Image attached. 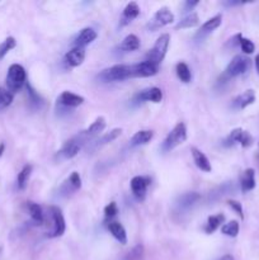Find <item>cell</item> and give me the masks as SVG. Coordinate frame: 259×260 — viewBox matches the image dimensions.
<instances>
[{
	"instance_id": "obj_22",
	"label": "cell",
	"mask_w": 259,
	"mask_h": 260,
	"mask_svg": "<svg viewBox=\"0 0 259 260\" xmlns=\"http://www.w3.org/2000/svg\"><path fill=\"white\" fill-rule=\"evenodd\" d=\"M154 137V132L151 129H140V131L135 132L134 136L130 140V145L132 147L135 146H142V145H147Z\"/></svg>"
},
{
	"instance_id": "obj_15",
	"label": "cell",
	"mask_w": 259,
	"mask_h": 260,
	"mask_svg": "<svg viewBox=\"0 0 259 260\" xmlns=\"http://www.w3.org/2000/svg\"><path fill=\"white\" fill-rule=\"evenodd\" d=\"M57 103L65 108H76L84 103V98L81 95L73 93V91L65 90L58 95Z\"/></svg>"
},
{
	"instance_id": "obj_30",
	"label": "cell",
	"mask_w": 259,
	"mask_h": 260,
	"mask_svg": "<svg viewBox=\"0 0 259 260\" xmlns=\"http://www.w3.org/2000/svg\"><path fill=\"white\" fill-rule=\"evenodd\" d=\"M27 208H28V212H29L30 218L33 220V222H35L36 225H42L43 223L42 207L35 202H28Z\"/></svg>"
},
{
	"instance_id": "obj_11",
	"label": "cell",
	"mask_w": 259,
	"mask_h": 260,
	"mask_svg": "<svg viewBox=\"0 0 259 260\" xmlns=\"http://www.w3.org/2000/svg\"><path fill=\"white\" fill-rule=\"evenodd\" d=\"M159 68L152 65L149 61H141L131 65V74L132 78H150V76L156 75Z\"/></svg>"
},
{
	"instance_id": "obj_5",
	"label": "cell",
	"mask_w": 259,
	"mask_h": 260,
	"mask_svg": "<svg viewBox=\"0 0 259 260\" xmlns=\"http://www.w3.org/2000/svg\"><path fill=\"white\" fill-rule=\"evenodd\" d=\"M251 68V61L250 58L245 57V56L236 55L234 56L233 60L229 62L226 66L225 71H223V78L226 79H233L236 76H240L245 74L246 71L250 70Z\"/></svg>"
},
{
	"instance_id": "obj_17",
	"label": "cell",
	"mask_w": 259,
	"mask_h": 260,
	"mask_svg": "<svg viewBox=\"0 0 259 260\" xmlns=\"http://www.w3.org/2000/svg\"><path fill=\"white\" fill-rule=\"evenodd\" d=\"M85 60V50L80 47H73L70 51H68L65 55V63L70 68H78Z\"/></svg>"
},
{
	"instance_id": "obj_20",
	"label": "cell",
	"mask_w": 259,
	"mask_h": 260,
	"mask_svg": "<svg viewBox=\"0 0 259 260\" xmlns=\"http://www.w3.org/2000/svg\"><path fill=\"white\" fill-rule=\"evenodd\" d=\"M140 15V7L136 2H131L124 7L122 17L119 19V25L124 27V25L130 24L134 19H136Z\"/></svg>"
},
{
	"instance_id": "obj_41",
	"label": "cell",
	"mask_w": 259,
	"mask_h": 260,
	"mask_svg": "<svg viewBox=\"0 0 259 260\" xmlns=\"http://www.w3.org/2000/svg\"><path fill=\"white\" fill-rule=\"evenodd\" d=\"M218 260H234V256L230 255V254H226V255L221 256V258Z\"/></svg>"
},
{
	"instance_id": "obj_38",
	"label": "cell",
	"mask_w": 259,
	"mask_h": 260,
	"mask_svg": "<svg viewBox=\"0 0 259 260\" xmlns=\"http://www.w3.org/2000/svg\"><path fill=\"white\" fill-rule=\"evenodd\" d=\"M228 205L240 216V218H244V211H243V206H241L240 202L238 201H234V200H229L228 201Z\"/></svg>"
},
{
	"instance_id": "obj_7",
	"label": "cell",
	"mask_w": 259,
	"mask_h": 260,
	"mask_svg": "<svg viewBox=\"0 0 259 260\" xmlns=\"http://www.w3.org/2000/svg\"><path fill=\"white\" fill-rule=\"evenodd\" d=\"M50 215L51 220H52V229H51L50 233L47 234V238L55 239L60 238V236L63 235L66 230V223L65 218H63L62 211L60 210L56 206H51L50 207Z\"/></svg>"
},
{
	"instance_id": "obj_6",
	"label": "cell",
	"mask_w": 259,
	"mask_h": 260,
	"mask_svg": "<svg viewBox=\"0 0 259 260\" xmlns=\"http://www.w3.org/2000/svg\"><path fill=\"white\" fill-rule=\"evenodd\" d=\"M175 20L174 14L168 9L167 7H163L160 9H157L155 12V14L152 15V18L150 19V22L147 23V29L151 30V32H155L159 28L165 27V25L172 24Z\"/></svg>"
},
{
	"instance_id": "obj_27",
	"label": "cell",
	"mask_w": 259,
	"mask_h": 260,
	"mask_svg": "<svg viewBox=\"0 0 259 260\" xmlns=\"http://www.w3.org/2000/svg\"><path fill=\"white\" fill-rule=\"evenodd\" d=\"M200 24V17L196 12H190L183 18L182 20L175 24V29H184V28H193Z\"/></svg>"
},
{
	"instance_id": "obj_1",
	"label": "cell",
	"mask_w": 259,
	"mask_h": 260,
	"mask_svg": "<svg viewBox=\"0 0 259 260\" xmlns=\"http://www.w3.org/2000/svg\"><path fill=\"white\" fill-rule=\"evenodd\" d=\"M170 43V35L169 33H164V35L160 36L156 40V42L154 43L151 50L146 53V57L145 61H149L152 65L157 66L159 68L160 63L163 62V60L165 58L168 52V48H169Z\"/></svg>"
},
{
	"instance_id": "obj_29",
	"label": "cell",
	"mask_w": 259,
	"mask_h": 260,
	"mask_svg": "<svg viewBox=\"0 0 259 260\" xmlns=\"http://www.w3.org/2000/svg\"><path fill=\"white\" fill-rule=\"evenodd\" d=\"M32 165L27 164L23 167V169L20 170L19 174L17 177V185H18V189L20 190H24L28 185V180H29L30 174H32Z\"/></svg>"
},
{
	"instance_id": "obj_31",
	"label": "cell",
	"mask_w": 259,
	"mask_h": 260,
	"mask_svg": "<svg viewBox=\"0 0 259 260\" xmlns=\"http://www.w3.org/2000/svg\"><path fill=\"white\" fill-rule=\"evenodd\" d=\"M175 73H177L178 79L182 83L188 84L192 80V73H190V69L188 68L185 62H178L177 66H175Z\"/></svg>"
},
{
	"instance_id": "obj_32",
	"label": "cell",
	"mask_w": 259,
	"mask_h": 260,
	"mask_svg": "<svg viewBox=\"0 0 259 260\" xmlns=\"http://www.w3.org/2000/svg\"><path fill=\"white\" fill-rule=\"evenodd\" d=\"M239 230H240L239 222L238 221H234V220L221 226V234L229 236V238H236L239 234Z\"/></svg>"
},
{
	"instance_id": "obj_28",
	"label": "cell",
	"mask_w": 259,
	"mask_h": 260,
	"mask_svg": "<svg viewBox=\"0 0 259 260\" xmlns=\"http://www.w3.org/2000/svg\"><path fill=\"white\" fill-rule=\"evenodd\" d=\"M223 221H225V216H223L222 213L210 216V217L207 218V222H206L205 233L207 234V235H211V234H213L216 230H217L218 228H220L221 223H222Z\"/></svg>"
},
{
	"instance_id": "obj_14",
	"label": "cell",
	"mask_w": 259,
	"mask_h": 260,
	"mask_svg": "<svg viewBox=\"0 0 259 260\" xmlns=\"http://www.w3.org/2000/svg\"><path fill=\"white\" fill-rule=\"evenodd\" d=\"M221 23H222V14L218 13V14H216L215 17L210 18L208 20H206V22L201 25L198 32L196 33V38H201V40H202L203 37H206V36L212 33L215 29H217V28L221 25Z\"/></svg>"
},
{
	"instance_id": "obj_36",
	"label": "cell",
	"mask_w": 259,
	"mask_h": 260,
	"mask_svg": "<svg viewBox=\"0 0 259 260\" xmlns=\"http://www.w3.org/2000/svg\"><path fill=\"white\" fill-rule=\"evenodd\" d=\"M117 213H118V207H117V203L116 202H111L109 205L106 206V208H104V217L107 218V220H111V218H113L114 216H117Z\"/></svg>"
},
{
	"instance_id": "obj_33",
	"label": "cell",
	"mask_w": 259,
	"mask_h": 260,
	"mask_svg": "<svg viewBox=\"0 0 259 260\" xmlns=\"http://www.w3.org/2000/svg\"><path fill=\"white\" fill-rule=\"evenodd\" d=\"M15 46H17V41H15L14 37L5 38V40L3 41L2 45H0V60L4 58L5 56H7V53L9 52V51H12Z\"/></svg>"
},
{
	"instance_id": "obj_19",
	"label": "cell",
	"mask_w": 259,
	"mask_h": 260,
	"mask_svg": "<svg viewBox=\"0 0 259 260\" xmlns=\"http://www.w3.org/2000/svg\"><path fill=\"white\" fill-rule=\"evenodd\" d=\"M190 154H192L193 161H195L196 167H197L198 169H201L205 173L212 172V167H211L210 160H208V157L206 156L200 149H197V147L195 146L190 147Z\"/></svg>"
},
{
	"instance_id": "obj_25",
	"label": "cell",
	"mask_w": 259,
	"mask_h": 260,
	"mask_svg": "<svg viewBox=\"0 0 259 260\" xmlns=\"http://www.w3.org/2000/svg\"><path fill=\"white\" fill-rule=\"evenodd\" d=\"M107 229H108V231L112 234V236H113V238L116 239L119 244H122V245H126L127 234H126V230H124V228L121 225V223L117 222V221H112V222L108 223Z\"/></svg>"
},
{
	"instance_id": "obj_39",
	"label": "cell",
	"mask_w": 259,
	"mask_h": 260,
	"mask_svg": "<svg viewBox=\"0 0 259 260\" xmlns=\"http://www.w3.org/2000/svg\"><path fill=\"white\" fill-rule=\"evenodd\" d=\"M200 4V2H185V9H190L192 10L193 7H196V5Z\"/></svg>"
},
{
	"instance_id": "obj_35",
	"label": "cell",
	"mask_w": 259,
	"mask_h": 260,
	"mask_svg": "<svg viewBox=\"0 0 259 260\" xmlns=\"http://www.w3.org/2000/svg\"><path fill=\"white\" fill-rule=\"evenodd\" d=\"M239 46H240L243 52L246 53V55H250V53H253L255 51L254 43L250 40H248V38H244L243 36H240V38H239Z\"/></svg>"
},
{
	"instance_id": "obj_3",
	"label": "cell",
	"mask_w": 259,
	"mask_h": 260,
	"mask_svg": "<svg viewBox=\"0 0 259 260\" xmlns=\"http://www.w3.org/2000/svg\"><path fill=\"white\" fill-rule=\"evenodd\" d=\"M103 83H112V81H123L127 79H132L131 65H124V63H118L111 68L106 69L98 75Z\"/></svg>"
},
{
	"instance_id": "obj_40",
	"label": "cell",
	"mask_w": 259,
	"mask_h": 260,
	"mask_svg": "<svg viewBox=\"0 0 259 260\" xmlns=\"http://www.w3.org/2000/svg\"><path fill=\"white\" fill-rule=\"evenodd\" d=\"M254 62H255V69H256V73L259 74V53L255 56V60H254Z\"/></svg>"
},
{
	"instance_id": "obj_12",
	"label": "cell",
	"mask_w": 259,
	"mask_h": 260,
	"mask_svg": "<svg viewBox=\"0 0 259 260\" xmlns=\"http://www.w3.org/2000/svg\"><path fill=\"white\" fill-rule=\"evenodd\" d=\"M151 184V179L149 177H141V175H137L131 179V190L134 193L135 197L139 201H144L146 197V192L149 185Z\"/></svg>"
},
{
	"instance_id": "obj_9",
	"label": "cell",
	"mask_w": 259,
	"mask_h": 260,
	"mask_svg": "<svg viewBox=\"0 0 259 260\" xmlns=\"http://www.w3.org/2000/svg\"><path fill=\"white\" fill-rule=\"evenodd\" d=\"M106 126H107V122L106 119H104V117H98V118H96L95 121L88 127V128L81 131L76 137H78L83 144H86L89 140L94 139V137L98 136L101 132H103L104 128H106Z\"/></svg>"
},
{
	"instance_id": "obj_42",
	"label": "cell",
	"mask_w": 259,
	"mask_h": 260,
	"mask_svg": "<svg viewBox=\"0 0 259 260\" xmlns=\"http://www.w3.org/2000/svg\"><path fill=\"white\" fill-rule=\"evenodd\" d=\"M4 151H5V144L4 142H2V144H0V157L3 156Z\"/></svg>"
},
{
	"instance_id": "obj_2",
	"label": "cell",
	"mask_w": 259,
	"mask_h": 260,
	"mask_svg": "<svg viewBox=\"0 0 259 260\" xmlns=\"http://www.w3.org/2000/svg\"><path fill=\"white\" fill-rule=\"evenodd\" d=\"M25 81H27L25 69L22 65H19V63H13V65H10L9 69H8L7 79H5L8 90L10 93H17L18 90H20L23 88Z\"/></svg>"
},
{
	"instance_id": "obj_23",
	"label": "cell",
	"mask_w": 259,
	"mask_h": 260,
	"mask_svg": "<svg viewBox=\"0 0 259 260\" xmlns=\"http://www.w3.org/2000/svg\"><path fill=\"white\" fill-rule=\"evenodd\" d=\"M140 48V38L136 35H128L122 40L121 45H118L117 50L118 52L127 53L132 52V51H136Z\"/></svg>"
},
{
	"instance_id": "obj_8",
	"label": "cell",
	"mask_w": 259,
	"mask_h": 260,
	"mask_svg": "<svg viewBox=\"0 0 259 260\" xmlns=\"http://www.w3.org/2000/svg\"><path fill=\"white\" fill-rule=\"evenodd\" d=\"M254 142L253 136L249 134L248 131L243 128H235L229 134V136L223 140V145L225 146H234V145L239 144L241 147H249L251 146Z\"/></svg>"
},
{
	"instance_id": "obj_16",
	"label": "cell",
	"mask_w": 259,
	"mask_h": 260,
	"mask_svg": "<svg viewBox=\"0 0 259 260\" xmlns=\"http://www.w3.org/2000/svg\"><path fill=\"white\" fill-rule=\"evenodd\" d=\"M96 37H98V35H96V32L93 29V28L90 27L83 28V29L80 30V33L76 36L75 40H74V47L85 48L86 46L93 43L94 41L96 40Z\"/></svg>"
},
{
	"instance_id": "obj_24",
	"label": "cell",
	"mask_w": 259,
	"mask_h": 260,
	"mask_svg": "<svg viewBox=\"0 0 259 260\" xmlns=\"http://www.w3.org/2000/svg\"><path fill=\"white\" fill-rule=\"evenodd\" d=\"M255 170L249 168L246 169L245 172L243 173V175L240 177V185H241V190L244 193L250 192L255 188Z\"/></svg>"
},
{
	"instance_id": "obj_10",
	"label": "cell",
	"mask_w": 259,
	"mask_h": 260,
	"mask_svg": "<svg viewBox=\"0 0 259 260\" xmlns=\"http://www.w3.org/2000/svg\"><path fill=\"white\" fill-rule=\"evenodd\" d=\"M83 145L84 144L78 139V137H73V139H70L69 141H66L65 144H63V146L58 150L57 156H60L61 159L63 160L73 159V157H75L76 155L80 152Z\"/></svg>"
},
{
	"instance_id": "obj_13",
	"label": "cell",
	"mask_w": 259,
	"mask_h": 260,
	"mask_svg": "<svg viewBox=\"0 0 259 260\" xmlns=\"http://www.w3.org/2000/svg\"><path fill=\"white\" fill-rule=\"evenodd\" d=\"M135 102H152V103H160L163 101V91L160 88L151 86L144 90L139 91L135 95Z\"/></svg>"
},
{
	"instance_id": "obj_34",
	"label": "cell",
	"mask_w": 259,
	"mask_h": 260,
	"mask_svg": "<svg viewBox=\"0 0 259 260\" xmlns=\"http://www.w3.org/2000/svg\"><path fill=\"white\" fill-rule=\"evenodd\" d=\"M14 95L8 89L0 88V109H4L13 103Z\"/></svg>"
},
{
	"instance_id": "obj_21",
	"label": "cell",
	"mask_w": 259,
	"mask_h": 260,
	"mask_svg": "<svg viewBox=\"0 0 259 260\" xmlns=\"http://www.w3.org/2000/svg\"><path fill=\"white\" fill-rule=\"evenodd\" d=\"M255 102V93L254 90L249 89V90H245L243 94L236 96L233 101V107L235 109H244L246 107L251 106V104Z\"/></svg>"
},
{
	"instance_id": "obj_37",
	"label": "cell",
	"mask_w": 259,
	"mask_h": 260,
	"mask_svg": "<svg viewBox=\"0 0 259 260\" xmlns=\"http://www.w3.org/2000/svg\"><path fill=\"white\" fill-rule=\"evenodd\" d=\"M197 200H200V194H197V193H187V194H184L182 198H180V201H182V206L193 205Z\"/></svg>"
},
{
	"instance_id": "obj_18",
	"label": "cell",
	"mask_w": 259,
	"mask_h": 260,
	"mask_svg": "<svg viewBox=\"0 0 259 260\" xmlns=\"http://www.w3.org/2000/svg\"><path fill=\"white\" fill-rule=\"evenodd\" d=\"M81 188V177L78 172H73L71 173L70 177L62 183V185L60 187V190L62 194L69 196L71 193L76 192Z\"/></svg>"
},
{
	"instance_id": "obj_26",
	"label": "cell",
	"mask_w": 259,
	"mask_h": 260,
	"mask_svg": "<svg viewBox=\"0 0 259 260\" xmlns=\"http://www.w3.org/2000/svg\"><path fill=\"white\" fill-rule=\"evenodd\" d=\"M121 135H122V128H113L112 131L104 134L101 139L96 140L93 145V149H98V147L104 146V145L111 144L112 141H114V140H116L117 137L121 136Z\"/></svg>"
},
{
	"instance_id": "obj_4",
	"label": "cell",
	"mask_w": 259,
	"mask_h": 260,
	"mask_svg": "<svg viewBox=\"0 0 259 260\" xmlns=\"http://www.w3.org/2000/svg\"><path fill=\"white\" fill-rule=\"evenodd\" d=\"M185 140H187V127H185L183 122H178L174 126V128L168 134V136L163 141L161 150L164 152L172 151L173 149L183 144Z\"/></svg>"
}]
</instances>
